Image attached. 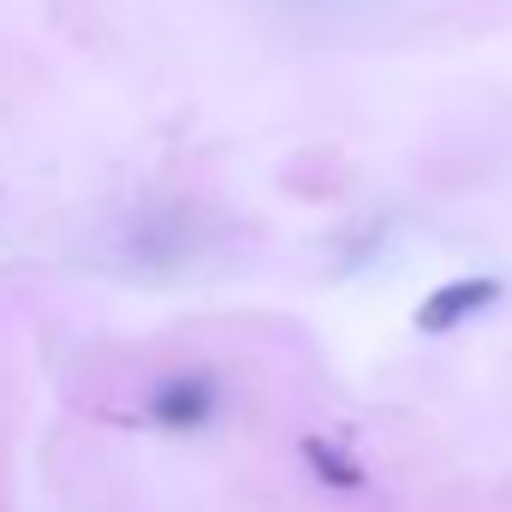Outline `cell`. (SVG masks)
<instances>
[{"label":"cell","mask_w":512,"mask_h":512,"mask_svg":"<svg viewBox=\"0 0 512 512\" xmlns=\"http://www.w3.org/2000/svg\"><path fill=\"white\" fill-rule=\"evenodd\" d=\"M501 280L495 274H459V280H447V286H435L423 304H417V328L423 334H453L459 322H471V316H483L489 304H501Z\"/></svg>","instance_id":"6da1fadb"},{"label":"cell","mask_w":512,"mask_h":512,"mask_svg":"<svg viewBox=\"0 0 512 512\" xmlns=\"http://www.w3.org/2000/svg\"><path fill=\"white\" fill-rule=\"evenodd\" d=\"M215 411V382L209 376H167V382L149 393V417L167 423V429H197L203 417Z\"/></svg>","instance_id":"7a4b0ae2"}]
</instances>
